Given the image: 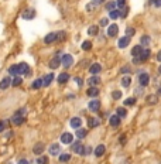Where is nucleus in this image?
Returning a JSON list of instances; mask_svg holds the SVG:
<instances>
[{"instance_id":"cd10ccee","label":"nucleus","mask_w":161,"mask_h":164,"mask_svg":"<svg viewBox=\"0 0 161 164\" xmlns=\"http://www.w3.org/2000/svg\"><path fill=\"white\" fill-rule=\"evenodd\" d=\"M109 123H110L112 127H117L120 125V118L117 115H112L110 119H109Z\"/></svg>"},{"instance_id":"393cba45","label":"nucleus","mask_w":161,"mask_h":164,"mask_svg":"<svg viewBox=\"0 0 161 164\" xmlns=\"http://www.w3.org/2000/svg\"><path fill=\"white\" fill-rule=\"evenodd\" d=\"M100 120L98 118H89L88 119V127L89 129H95V127H99Z\"/></svg>"},{"instance_id":"6e6552de","label":"nucleus","mask_w":161,"mask_h":164,"mask_svg":"<svg viewBox=\"0 0 161 164\" xmlns=\"http://www.w3.org/2000/svg\"><path fill=\"white\" fill-rule=\"evenodd\" d=\"M150 82V75L147 74V72H141V74H139V85L141 86V88H144V86L149 85Z\"/></svg>"},{"instance_id":"473e14b6","label":"nucleus","mask_w":161,"mask_h":164,"mask_svg":"<svg viewBox=\"0 0 161 164\" xmlns=\"http://www.w3.org/2000/svg\"><path fill=\"white\" fill-rule=\"evenodd\" d=\"M88 34L89 36H98L99 34V26H91L89 29H88Z\"/></svg>"},{"instance_id":"c85d7f7f","label":"nucleus","mask_w":161,"mask_h":164,"mask_svg":"<svg viewBox=\"0 0 161 164\" xmlns=\"http://www.w3.org/2000/svg\"><path fill=\"white\" fill-rule=\"evenodd\" d=\"M23 85V77H20V75H17V77H13L12 79V86H14V88H17V86Z\"/></svg>"},{"instance_id":"58836bf2","label":"nucleus","mask_w":161,"mask_h":164,"mask_svg":"<svg viewBox=\"0 0 161 164\" xmlns=\"http://www.w3.org/2000/svg\"><path fill=\"white\" fill-rule=\"evenodd\" d=\"M116 115L119 116V118H124V116H127V111H126V108H117V109H116Z\"/></svg>"},{"instance_id":"b1692460","label":"nucleus","mask_w":161,"mask_h":164,"mask_svg":"<svg viewBox=\"0 0 161 164\" xmlns=\"http://www.w3.org/2000/svg\"><path fill=\"white\" fill-rule=\"evenodd\" d=\"M31 89L33 91H38L42 88V78H35L33 82H31Z\"/></svg>"},{"instance_id":"8fccbe9b","label":"nucleus","mask_w":161,"mask_h":164,"mask_svg":"<svg viewBox=\"0 0 161 164\" xmlns=\"http://www.w3.org/2000/svg\"><path fill=\"white\" fill-rule=\"evenodd\" d=\"M112 98L113 99H120L122 98V92H120V91H113V92H112Z\"/></svg>"},{"instance_id":"680f3d73","label":"nucleus","mask_w":161,"mask_h":164,"mask_svg":"<svg viewBox=\"0 0 161 164\" xmlns=\"http://www.w3.org/2000/svg\"><path fill=\"white\" fill-rule=\"evenodd\" d=\"M157 61H160V62H161V50L157 53Z\"/></svg>"},{"instance_id":"79ce46f5","label":"nucleus","mask_w":161,"mask_h":164,"mask_svg":"<svg viewBox=\"0 0 161 164\" xmlns=\"http://www.w3.org/2000/svg\"><path fill=\"white\" fill-rule=\"evenodd\" d=\"M109 17H110V19H113V20H116V19H119L120 17V10H112L110 12V14H109Z\"/></svg>"},{"instance_id":"bf43d9fd","label":"nucleus","mask_w":161,"mask_h":164,"mask_svg":"<svg viewBox=\"0 0 161 164\" xmlns=\"http://www.w3.org/2000/svg\"><path fill=\"white\" fill-rule=\"evenodd\" d=\"M153 6H156V7H161V0H154Z\"/></svg>"},{"instance_id":"a19ab883","label":"nucleus","mask_w":161,"mask_h":164,"mask_svg":"<svg viewBox=\"0 0 161 164\" xmlns=\"http://www.w3.org/2000/svg\"><path fill=\"white\" fill-rule=\"evenodd\" d=\"M81 48H82L83 51H89V50L92 48V43H91V41H88V40L83 41L82 44H81Z\"/></svg>"},{"instance_id":"aec40b11","label":"nucleus","mask_w":161,"mask_h":164,"mask_svg":"<svg viewBox=\"0 0 161 164\" xmlns=\"http://www.w3.org/2000/svg\"><path fill=\"white\" fill-rule=\"evenodd\" d=\"M119 33V26L117 24H110L107 27V36L109 37H116Z\"/></svg>"},{"instance_id":"4d7b16f0","label":"nucleus","mask_w":161,"mask_h":164,"mask_svg":"<svg viewBox=\"0 0 161 164\" xmlns=\"http://www.w3.org/2000/svg\"><path fill=\"white\" fill-rule=\"evenodd\" d=\"M17 164H30V161L27 159H21V160L17 161Z\"/></svg>"},{"instance_id":"864d4df0","label":"nucleus","mask_w":161,"mask_h":164,"mask_svg":"<svg viewBox=\"0 0 161 164\" xmlns=\"http://www.w3.org/2000/svg\"><path fill=\"white\" fill-rule=\"evenodd\" d=\"M75 82L78 84V86H82L83 85V81H82V78H79V77H75Z\"/></svg>"},{"instance_id":"0e129e2a","label":"nucleus","mask_w":161,"mask_h":164,"mask_svg":"<svg viewBox=\"0 0 161 164\" xmlns=\"http://www.w3.org/2000/svg\"><path fill=\"white\" fill-rule=\"evenodd\" d=\"M158 74H160V75H161V65H160V67H158Z\"/></svg>"},{"instance_id":"1a4fd4ad","label":"nucleus","mask_w":161,"mask_h":164,"mask_svg":"<svg viewBox=\"0 0 161 164\" xmlns=\"http://www.w3.org/2000/svg\"><path fill=\"white\" fill-rule=\"evenodd\" d=\"M48 153H50V156H59V154H61V146H59V143L50 144Z\"/></svg>"},{"instance_id":"49530a36","label":"nucleus","mask_w":161,"mask_h":164,"mask_svg":"<svg viewBox=\"0 0 161 164\" xmlns=\"http://www.w3.org/2000/svg\"><path fill=\"white\" fill-rule=\"evenodd\" d=\"M134 33H136V30L133 29V27H127V29H126V36H127V37L132 38L133 36H134Z\"/></svg>"},{"instance_id":"7ed1b4c3","label":"nucleus","mask_w":161,"mask_h":164,"mask_svg":"<svg viewBox=\"0 0 161 164\" xmlns=\"http://www.w3.org/2000/svg\"><path fill=\"white\" fill-rule=\"evenodd\" d=\"M61 65L64 67L65 70L71 68V67L74 65V57H72L71 54H64V55H61Z\"/></svg>"},{"instance_id":"9b49d317","label":"nucleus","mask_w":161,"mask_h":164,"mask_svg":"<svg viewBox=\"0 0 161 164\" xmlns=\"http://www.w3.org/2000/svg\"><path fill=\"white\" fill-rule=\"evenodd\" d=\"M44 150H45V144L42 143V142H38V143H35L33 146V153L35 156H41L42 153H44Z\"/></svg>"},{"instance_id":"37998d69","label":"nucleus","mask_w":161,"mask_h":164,"mask_svg":"<svg viewBox=\"0 0 161 164\" xmlns=\"http://www.w3.org/2000/svg\"><path fill=\"white\" fill-rule=\"evenodd\" d=\"M127 14H129V7L127 6H124V7L120 10V17H122V19H126Z\"/></svg>"},{"instance_id":"0eeeda50","label":"nucleus","mask_w":161,"mask_h":164,"mask_svg":"<svg viewBox=\"0 0 161 164\" xmlns=\"http://www.w3.org/2000/svg\"><path fill=\"white\" fill-rule=\"evenodd\" d=\"M59 67H61V57L59 55H55V57L51 58L50 62H48V68L50 70H57Z\"/></svg>"},{"instance_id":"4be33fe9","label":"nucleus","mask_w":161,"mask_h":164,"mask_svg":"<svg viewBox=\"0 0 161 164\" xmlns=\"http://www.w3.org/2000/svg\"><path fill=\"white\" fill-rule=\"evenodd\" d=\"M129 44H130V37H127V36H124V37H120L119 41H117V45H119V48H126Z\"/></svg>"},{"instance_id":"de8ad7c7","label":"nucleus","mask_w":161,"mask_h":164,"mask_svg":"<svg viewBox=\"0 0 161 164\" xmlns=\"http://www.w3.org/2000/svg\"><path fill=\"white\" fill-rule=\"evenodd\" d=\"M115 9H116V3H115V2H107V3H106V10L112 12V10H115Z\"/></svg>"},{"instance_id":"412c9836","label":"nucleus","mask_w":161,"mask_h":164,"mask_svg":"<svg viewBox=\"0 0 161 164\" xmlns=\"http://www.w3.org/2000/svg\"><path fill=\"white\" fill-rule=\"evenodd\" d=\"M7 72L10 77H17V75H20L18 74V64H12V65L7 68Z\"/></svg>"},{"instance_id":"423d86ee","label":"nucleus","mask_w":161,"mask_h":164,"mask_svg":"<svg viewBox=\"0 0 161 164\" xmlns=\"http://www.w3.org/2000/svg\"><path fill=\"white\" fill-rule=\"evenodd\" d=\"M12 77L10 75H6L0 79V91H7L10 86H12Z\"/></svg>"},{"instance_id":"6ab92c4d","label":"nucleus","mask_w":161,"mask_h":164,"mask_svg":"<svg viewBox=\"0 0 161 164\" xmlns=\"http://www.w3.org/2000/svg\"><path fill=\"white\" fill-rule=\"evenodd\" d=\"M102 71V65H100L99 62H93V64H91V67H89V72H91L92 75H98Z\"/></svg>"},{"instance_id":"09e8293b","label":"nucleus","mask_w":161,"mask_h":164,"mask_svg":"<svg viewBox=\"0 0 161 164\" xmlns=\"http://www.w3.org/2000/svg\"><path fill=\"white\" fill-rule=\"evenodd\" d=\"M120 72H122V74H130V72H132V68L129 65H124V67H122Z\"/></svg>"},{"instance_id":"5701e85b","label":"nucleus","mask_w":161,"mask_h":164,"mask_svg":"<svg viewBox=\"0 0 161 164\" xmlns=\"http://www.w3.org/2000/svg\"><path fill=\"white\" fill-rule=\"evenodd\" d=\"M106 152V147H105V144H99V146H96L95 150H93V154L95 157H102Z\"/></svg>"},{"instance_id":"a18cd8bd","label":"nucleus","mask_w":161,"mask_h":164,"mask_svg":"<svg viewBox=\"0 0 161 164\" xmlns=\"http://www.w3.org/2000/svg\"><path fill=\"white\" fill-rule=\"evenodd\" d=\"M13 136H14V132L10 130V129H8V130H6V132L3 133V137H4V139H12Z\"/></svg>"},{"instance_id":"dca6fc26","label":"nucleus","mask_w":161,"mask_h":164,"mask_svg":"<svg viewBox=\"0 0 161 164\" xmlns=\"http://www.w3.org/2000/svg\"><path fill=\"white\" fill-rule=\"evenodd\" d=\"M71 79V75L68 74V72H61V74L57 77V82L59 84V85H64V84H66V82Z\"/></svg>"},{"instance_id":"20e7f679","label":"nucleus","mask_w":161,"mask_h":164,"mask_svg":"<svg viewBox=\"0 0 161 164\" xmlns=\"http://www.w3.org/2000/svg\"><path fill=\"white\" fill-rule=\"evenodd\" d=\"M18 74H20V77H30L31 75V67L24 61L20 62L18 64Z\"/></svg>"},{"instance_id":"9d476101","label":"nucleus","mask_w":161,"mask_h":164,"mask_svg":"<svg viewBox=\"0 0 161 164\" xmlns=\"http://www.w3.org/2000/svg\"><path fill=\"white\" fill-rule=\"evenodd\" d=\"M88 109L92 112V113H96V112H99L100 109V102L98 99H92L91 102L88 103Z\"/></svg>"},{"instance_id":"c9c22d12","label":"nucleus","mask_w":161,"mask_h":164,"mask_svg":"<svg viewBox=\"0 0 161 164\" xmlns=\"http://www.w3.org/2000/svg\"><path fill=\"white\" fill-rule=\"evenodd\" d=\"M150 43H151V38H150L149 36H143V37L140 38V45L141 47H147V45H150Z\"/></svg>"},{"instance_id":"603ef678","label":"nucleus","mask_w":161,"mask_h":164,"mask_svg":"<svg viewBox=\"0 0 161 164\" xmlns=\"http://www.w3.org/2000/svg\"><path fill=\"white\" fill-rule=\"evenodd\" d=\"M115 3H116V6H117V7L123 9L124 6H126V0H116Z\"/></svg>"},{"instance_id":"a878e982","label":"nucleus","mask_w":161,"mask_h":164,"mask_svg":"<svg viewBox=\"0 0 161 164\" xmlns=\"http://www.w3.org/2000/svg\"><path fill=\"white\" fill-rule=\"evenodd\" d=\"M100 84V78L98 75H92L91 78L88 79V85L89 86H98Z\"/></svg>"},{"instance_id":"39448f33","label":"nucleus","mask_w":161,"mask_h":164,"mask_svg":"<svg viewBox=\"0 0 161 164\" xmlns=\"http://www.w3.org/2000/svg\"><path fill=\"white\" fill-rule=\"evenodd\" d=\"M71 150H72L75 154L82 156L83 150H85V146L82 144V142H81V140H76V142H72V143H71Z\"/></svg>"},{"instance_id":"3c124183","label":"nucleus","mask_w":161,"mask_h":164,"mask_svg":"<svg viewBox=\"0 0 161 164\" xmlns=\"http://www.w3.org/2000/svg\"><path fill=\"white\" fill-rule=\"evenodd\" d=\"M99 24L102 26V27H106V26H109V19H107V17H103V19H100Z\"/></svg>"},{"instance_id":"2f4dec72","label":"nucleus","mask_w":161,"mask_h":164,"mask_svg":"<svg viewBox=\"0 0 161 164\" xmlns=\"http://www.w3.org/2000/svg\"><path fill=\"white\" fill-rule=\"evenodd\" d=\"M58 160L61 161V163H68L71 160V154L69 153H61L59 156H58Z\"/></svg>"},{"instance_id":"bb28decb","label":"nucleus","mask_w":161,"mask_h":164,"mask_svg":"<svg viewBox=\"0 0 161 164\" xmlns=\"http://www.w3.org/2000/svg\"><path fill=\"white\" fill-rule=\"evenodd\" d=\"M86 95L88 96H91V98H96V96L99 95V89H98V86H91V88L86 91Z\"/></svg>"},{"instance_id":"4468645a","label":"nucleus","mask_w":161,"mask_h":164,"mask_svg":"<svg viewBox=\"0 0 161 164\" xmlns=\"http://www.w3.org/2000/svg\"><path fill=\"white\" fill-rule=\"evenodd\" d=\"M54 43H57V33L55 31H51V33H48L44 37V44L50 45V44H54Z\"/></svg>"},{"instance_id":"7c9ffc66","label":"nucleus","mask_w":161,"mask_h":164,"mask_svg":"<svg viewBox=\"0 0 161 164\" xmlns=\"http://www.w3.org/2000/svg\"><path fill=\"white\" fill-rule=\"evenodd\" d=\"M146 102L149 103V105H157L158 96H157V95H150V96H147V98H146Z\"/></svg>"},{"instance_id":"13d9d810","label":"nucleus","mask_w":161,"mask_h":164,"mask_svg":"<svg viewBox=\"0 0 161 164\" xmlns=\"http://www.w3.org/2000/svg\"><path fill=\"white\" fill-rule=\"evenodd\" d=\"M96 7V6H95V4H88V6H86V10H88V12H91V10H93V9H95Z\"/></svg>"},{"instance_id":"e433bc0d","label":"nucleus","mask_w":161,"mask_h":164,"mask_svg":"<svg viewBox=\"0 0 161 164\" xmlns=\"http://www.w3.org/2000/svg\"><path fill=\"white\" fill-rule=\"evenodd\" d=\"M130 85H132V78H130L129 75L123 77V78H122V86H124V88H129Z\"/></svg>"},{"instance_id":"f704fd0d","label":"nucleus","mask_w":161,"mask_h":164,"mask_svg":"<svg viewBox=\"0 0 161 164\" xmlns=\"http://www.w3.org/2000/svg\"><path fill=\"white\" fill-rule=\"evenodd\" d=\"M141 51H143V47H141V45H134L132 48V55L133 57H139Z\"/></svg>"},{"instance_id":"052dcab7","label":"nucleus","mask_w":161,"mask_h":164,"mask_svg":"<svg viewBox=\"0 0 161 164\" xmlns=\"http://www.w3.org/2000/svg\"><path fill=\"white\" fill-rule=\"evenodd\" d=\"M120 143H122V144H124V143H126V136H124V135H122V136H120Z\"/></svg>"},{"instance_id":"f03ea898","label":"nucleus","mask_w":161,"mask_h":164,"mask_svg":"<svg viewBox=\"0 0 161 164\" xmlns=\"http://www.w3.org/2000/svg\"><path fill=\"white\" fill-rule=\"evenodd\" d=\"M150 54H151V51H150L149 48H143V51L140 53V55L139 57H134V60H133V64H140V62H146L147 60L150 58Z\"/></svg>"},{"instance_id":"69168bd1","label":"nucleus","mask_w":161,"mask_h":164,"mask_svg":"<svg viewBox=\"0 0 161 164\" xmlns=\"http://www.w3.org/2000/svg\"><path fill=\"white\" fill-rule=\"evenodd\" d=\"M4 164H12V163H10V161H6V163H4Z\"/></svg>"},{"instance_id":"4c0bfd02","label":"nucleus","mask_w":161,"mask_h":164,"mask_svg":"<svg viewBox=\"0 0 161 164\" xmlns=\"http://www.w3.org/2000/svg\"><path fill=\"white\" fill-rule=\"evenodd\" d=\"M37 164H48V161H50V159H48V156H44V154H41V156L37 157Z\"/></svg>"},{"instance_id":"c03bdc74","label":"nucleus","mask_w":161,"mask_h":164,"mask_svg":"<svg viewBox=\"0 0 161 164\" xmlns=\"http://www.w3.org/2000/svg\"><path fill=\"white\" fill-rule=\"evenodd\" d=\"M134 103H136V98H127L124 101V105L126 106H133Z\"/></svg>"},{"instance_id":"ea45409f","label":"nucleus","mask_w":161,"mask_h":164,"mask_svg":"<svg viewBox=\"0 0 161 164\" xmlns=\"http://www.w3.org/2000/svg\"><path fill=\"white\" fill-rule=\"evenodd\" d=\"M66 38V33L65 31H57V43H62Z\"/></svg>"},{"instance_id":"e2e57ef3","label":"nucleus","mask_w":161,"mask_h":164,"mask_svg":"<svg viewBox=\"0 0 161 164\" xmlns=\"http://www.w3.org/2000/svg\"><path fill=\"white\" fill-rule=\"evenodd\" d=\"M157 95H158V96H161V88H160V89H158V92H157Z\"/></svg>"},{"instance_id":"72a5a7b5","label":"nucleus","mask_w":161,"mask_h":164,"mask_svg":"<svg viewBox=\"0 0 161 164\" xmlns=\"http://www.w3.org/2000/svg\"><path fill=\"white\" fill-rule=\"evenodd\" d=\"M14 116H24V118H27V108H18L14 113H13Z\"/></svg>"},{"instance_id":"a211bd4d","label":"nucleus","mask_w":161,"mask_h":164,"mask_svg":"<svg viewBox=\"0 0 161 164\" xmlns=\"http://www.w3.org/2000/svg\"><path fill=\"white\" fill-rule=\"evenodd\" d=\"M10 119H2L0 120V135H3L6 130H8L10 129Z\"/></svg>"},{"instance_id":"c756f323","label":"nucleus","mask_w":161,"mask_h":164,"mask_svg":"<svg viewBox=\"0 0 161 164\" xmlns=\"http://www.w3.org/2000/svg\"><path fill=\"white\" fill-rule=\"evenodd\" d=\"M88 135V130L86 129H82V127H79V129H76V137H78V140H82L85 139Z\"/></svg>"},{"instance_id":"5fc2aeb1","label":"nucleus","mask_w":161,"mask_h":164,"mask_svg":"<svg viewBox=\"0 0 161 164\" xmlns=\"http://www.w3.org/2000/svg\"><path fill=\"white\" fill-rule=\"evenodd\" d=\"M91 153H92V149H91V147H85L82 156H88V154H91Z\"/></svg>"},{"instance_id":"f3484780","label":"nucleus","mask_w":161,"mask_h":164,"mask_svg":"<svg viewBox=\"0 0 161 164\" xmlns=\"http://www.w3.org/2000/svg\"><path fill=\"white\" fill-rule=\"evenodd\" d=\"M69 126L76 130V129H79V127L82 126V119L78 118V116H75V118H72V119L69 120Z\"/></svg>"},{"instance_id":"f8f14e48","label":"nucleus","mask_w":161,"mask_h":164,"mask_svg":"<svg viewBox=\"0 0 161 164\" xmlns=\"http://www.w3.org/2000/svg\"><path fill=\"white\" fill-rule=\"evenodd\" d=\"M74 142V135L69 132H64L61 135V143L62 144H71Z\"/></svg>"},{"instance_id":"ddd939ff","label":"nucleus","mask_w":161,"mask_h":164,"mask_svg":"<svg viewBox=\"0 0 161 164\" xmlns=\"http://www.w3.org/2000/svg\"><path fill=\"white\" fill-rule=\"evenodd\" d=\"M10 123L14 125V126H21V125H24V123H25V118H24V116H14V115H12V118H10Z\"/></svg>"},{"instance_id":"f257e3e1","label":"nucleus","mask_w":161,"mask_h":164,"mask_svg":"<svg viewBox=\"0 0 161 164\" xmlns=\"http://www.w3.org/2000/svg\"><path fill=\"white\" fill-rule=\"evenodd\" d=\"M21 19L25 21H30V20H34L35 16H37V12H35V9L34 7H25L23 12H21Z\"/></svg>"},{"instance_id":"6e6d98bb","label":"nucleus","mask_w":161,"mask_h":164,"mask_svg":"<svg viewBox=\"0 0 161 164\" xmlns=\"http://www.w3.org/2000/svg\"><path fill=\"white\" fill-rule=\"evenodd\" d=\"M106 0H92V4H95V6H99V4L105 3Z\"/></svg>"},{"instance_id":"2eb2a0df","label":"nucleus","mask_w":161,"mask_h":164,"mask_svg":"<svg viewBox=\"0 0 161 164\" xmlns=\"http://www.w3.org/2000/svg\"><path fill=\"white\" fill-rule=\"evenodd\" d=\"M54 78H55V75H54L52 72L44 75V77H42V86H44V88H48V86L54 82Z\"/></svg>"}]
</instances>
